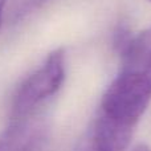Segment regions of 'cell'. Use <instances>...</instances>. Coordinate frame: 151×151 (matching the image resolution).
<instances>
[{
    "mask_svg": "<svg viewBox=\"0 0 151 151\" xmlns=\"http://www.w3.org/2000/svg\"><path fill=\"white\" fill-rule=\"evenodd\" d=\"M40 139V129L23 119H16L0 134V151H31Z\"/></svg>",
    "mask_w": 151,
    "mask_h": 151,
    "instance_id": "cell-3",
    "label": "cell"
},
{
    "mask_svg": "<svg viewBox=\"0 0 151 151\" xmlns=\"http://www.w3.org/2000/svg\"><path fill=\"white\" fill-rule=\"evenodd\" d=\"M119 57L118 72L135 76L151 83V25L138 35H133Z\"/></svg>",
    "mask_w": 151,
    "mask_h": 151,
    "instance_id": "cell-2",
    "label": "cell"
},
{
    "mask_svg": "<svg viewBox=\"0 0 151 151\" xmlns=\"http://www.w3.org/2000/svg\"><path fill=\"white\" fill-rule=\"evenodd\" d=\"M149 1H151V0H149Z\"/></svg>",
    "mask_w": 151,
    "mask_h": 151,
    "instance_id": "cell-8",
    "label": "cell"
},
{
    "mask_svg": "<svg viewBox=\"0 0 151 151\" xmlns=\"http://www.w3.org/2000/svg\"><path fill=\"white\" fill-rule=\"evenodd\" d=\"M48 1H50V0H27V1L24 3L23 11H24V13H28V12H31V11L42 7V5L47 4Z\"/></svg>",
    "mask_w": 151,
    "mask_h": 151,
    "instance_id": "cell-5",
    "label": "cell"
},
{
    "mask_svg": "<svg viewBox=\"0 0 151 151\" xmlns=\"http://www.w3.org/2000/svg\"><path fill=\"white\" fill-rule=\"evenodd\" d=\"M131 151H151V149L147 145H145V143H139V145H137L135 147H134Z\"/></svg>",
    "mask_w": 151,
    "mask_h": 151,
    "instance_id": "cell-6",
    "label": "cell"
},
{
    "mask_svg": "<svg viewBox=\"0 0 151 151\" xmlns=\"http://www.w3.org/2000/svg\"><path fill=\"white\" fill-rule=\"evenodd\" d=\"M5 4H7V0H0V24H1V16H3V11H4Z\"/></svg>",
    "mask_w": 151,
    "mask_h": 151,
    "instance_id": "cell-7",
    "label": "cell"
},
{
    "mask_svg": "<svg viewBox=\"0 0 151 151\" xmlns=\"http://www.w3.org/2000/svg\"><path fill=\"white\" fill-rule=\"evenodd\" d=\"M65 80V52L56 49L48 55L44 64L33 72L17 89L12 102V115L23 119L41 102L55 96Z\"/></svg>",
    "mask_w": 151,
    "mask_h": 151,
    "instance_id": "cell-1",
    "label": "cell"
},
{
    "mask_svg": "<svg viewBox=\"0 0 151 151\" xmlns=\"http://www.w3.org/2000/svg\"><path fill=\"white\" fill-rule=\"evenodd\" d=\"M73 151H109V150L97 139V137L91 133L90 129H88V131L78 141L77 146L74 147Z\"/></svg>",
    "mask_w": 151,
    "mask_h": 151,
    "instance_id": "cell-4",
    "label": "cell"
}]
</instances>
